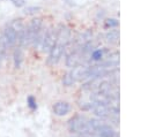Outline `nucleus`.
Segmentation results:
<instances>
[{"mask_svg":"<svg viewBox=\"0 0 148 137\" xmlns=\"http://www.w3.org/2000/svg\"><path fill=\"white\" fill-rule=\"evenodd\" d=\"M69 39H71V30L65 25H60V28L57 32L56 41H54V44L50 51L49 58H47V64L54 66L56 63H58L67 44L69 43Z\"/></svg>","mask_w":148,"mask_h":137,"instance_id":"f257e3e1","label":"nucleus"},{"mask_svg":"<svg viewBox=\"0 0 148 137\" xmlns=\"http://www.w3.org/2000/svg\"><path fill=\"white\" fill-rule=\"evenodd\" d=\"M40 32H42V20L40 18L32 20L30 24L28 25V28H25L24 30V36H23V40L21 45L29 46L34 44L37 37L40 35Z\"/></svg>","mask_w":148,"mask_h":137,"instance_id":"f03ea898","label":"nucleus"},{"mask_svg":"<svg viewBox=\"0 0 148 137\" xmlns=\"http://www.w3.org/2000/svg\"><path fill=\"white\" fill-rule=\"evenodd\" d=\"M68 128L72 132L76 134H87L88 120L83 115H75L68 122Z\"/></svg>","mask_w":148,"mask_h":137,"instance_id":"7ed1b4c3","label":"nucleus"},{"mask_svg":"<svg viewBox=\"0 0 148 137\" xmlns=\"http://www.w3.org/2000/svg\"><path fill=\"white\" fill-rule=\"evenodd\" d=\"M57 32L58 30L51 28L49 29L46 32H44V37H43V40H42V44H40V47L43 52H50L54 41H56V38H57Z\"/></svg>","mask_w":148,"mask_h":137,"instance_id":"20e7f679","label":"nucleus"},{"mask_svg":"<svg viewBox=\"0 0 148 137\" xmlns=\"http://www.w3.org/2000/svg\"><path fill=\"white\" fill-rule=\"evenodd\" d=\"M53 113L58 116H64L71 111V106L66 101H58L53 105Z\"/></svg>","mask_w":148,"mask_h":137,"instance_id":"39448f33","label":"nucleus"},{"mask_svg":"<svg viewBox=\"0 0 148 137\" xmlns=\"http://www.w3.org/2000/svg\"><path fill=\"white\" fill-rule=\"evenodd\" d=\"M105 40L110 44H118L119 43V31L118 30H110L105 35Z\"/></svg>","mask_w":148,"mask_h":137,"instance_id":"423d86ee","label":"nucleus"},{"mask_svg":"<svg viewBox=\"0 0 148 137\" xmlns=\"http://www.w3.org/2000/svg\"><path fill=\"white\" fill-rule=\"evenodd\" d=\"M21 62H22V52H21V48H17L14 53V64H15V67L20 68Z\"/></svg>","mask_w":148,"mask_h":137,"instance_id":"0eeeda50","label":"nucleus"},{"mask_svg":"<svg viewBox=\"0 0 148 137\" xmlns=\"http://www.w3.org/2000/svg\"><path fill=\"white\" fill-rule=\"evenodd\" d=\"M104 55V51L102 48H97V50H94L92 53H91V59L94 61H99Z\"/></svg>","mask_w":148,"mask_h":137,"instance_id":"6e6552de","label":"nucleus"},{"mask_svg":"<svg viewBox=\"0 0 148 137\" xmlns=\"http://www.w3.org/2000/svg\"><path fill=\"white\" fill-rule=\"evenodd\" d=\"M27 104H28V106H29V108H30L31 111H35V109L37 108L36 99H35L32 96H29V97H28V99H27Z\"/></svg>","mask_w":148,"mask_h":137,"instance_id":"1a4fd4ad","label":"nucleus"},{"mask_svg":"<svg viewBox=\"0 0 148 137\" xmlns=\"http://www.w3.org/2000/svg\"><path fill=\"white\" fill-rule=\"evenodd\" d=\"M118 24H119V22L114 18H109L105 21V26H108V28H113V26H117Z\"/></svg>","mask_w":148,"mask_h":137,"instance_id":"9d476101","label":"nucleus"},{"mask_svg":"<svg viewBox=\"0 0 148 137\" xmlns=\"http://www.w3.org/2000/svg\"><path fill=\"white\" fill-rule=\"evenodd\" d=\"M40 8L39 7H30V8H25L24 13L25 14H34V13H37V10H39Z\"/></svg>","mask_w":148,"mask_h":137,"instance_id":"9b49d317","label":"nucleus"},{"mask_svg":"<svg viewBox=\"0 0 148 137\" xmlns=\"http://www.w3.org/2000/svg\"><path fill=\"white\" fill-rule=\"evenodd\" d=\"M15 6H17V7H22V6H24V3H25V0H10Z\"/></svg>","mask_w":148,"mask_h":137,"instance_id":"f8f14e48","label":"nucleus"}]
</instances>
